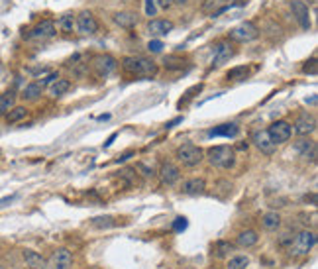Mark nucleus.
<instances>
[{
    "mask_svg": "<svg viewBox=\"0 0 318 269\" xmlns=\"http://www.w3.org/2000/svg\"><path fill=\"white\" fill-rule=\"evenodd\" d=\"M69 89H71V83H69L67 79H57V81H53V83L49 85V94H51L53 98H57V96H63Z\"/></svg>",
    "mask_w": 318,
    "mask_h": 269,
    "instance_id": "nucleus-24",
    "label": "nucleus"
},
{
    "mask_svg": "<svg viewBox=\"0 0 318 269\" xmlns=\"http://www.w3.org/2000/svg\"><path fill=\"white\" fill-rule=\"evenodd\" d=\"M247 75H249V67L247 65H238V67H234V69H230L226 73V77L230 81H244Z\"/></svg>",
    "mask_w": 318,
    "mask_h": 269,
    "instance_id": "nucleus-29",
    "label": "nucleus"
},
{
    "mask_svg": "<svg viewBox=\"0 0 318 269\" xmlns=\"http://www.w3.org/2000/svg\"><path fill=\"white\" fill-rule=\"evenodd\" d=\"M204 189H206V183H204V179H198V177H193V179H187L185 183H183V187H181V191L185 193V195H202L204 193Z\"/></svg>",
    "mask_w": 318,
    "mask_h": 269,
    "instance_id": "nucleus-20",
    "label": "nucleus"
},
{
    "mask_svg": "<svg viewBox=\"0 0 318 269\" xmlns=\"http://www.w3.org/2000/svg\"><path fill=\"white\" fill-rule=\"evenodd\" d=\"M251 142H253V143H255V147H257L261 153H265V155H273V153H275V149H277V145H275V143H273V140L269 138L267 130H257V132H253Z\"/></svg>",
    "mask_w": 318,
    "mask_h": 269,
    "instance_id": "nucleus-10",
    "label": "nucleus"
},
{
    "mask_svg": "<svg viewBox=\"0 0 318 269\" xmlns=\"http://www.w3.org/2000/svg\"><path fill=\"white\" fill-rule=\"evenodd\" d=\"M41 90H43V87H41L39 83H30V85L22 90V98H26V100H35V98L41 94Z\"/></svg>",
    "mask_w": 318,
    "mask_h": 269,
    "instance_id": "nucleus-30",
    "label": "nucleus"
},
{
    "mask_svg": "<svg viewBox=\"0 0 318 269\" xmlns=\"http://www.w3.org/2000/svg\"><path fill=\"white\" fill-rule=\"evenodd\" d=\"M57 79H59V75H57V73H49L45 79H41V81H39V85H41V87H45V85H51L53 81H57Z\"/></svg>",
    "mask_w": 318,
    "mask_h": 269,
    "instance_id": "nucleus-38",
    "label": "nucleus"
},
{
    "mask_svg": "<svg viewBox=\"0 0 318 269\" xmlns=\"http://www.w3.org/2000/svg\"><path fill=\"white\" fill-rule=\"evenodd\" d=\"M55 24H53L51 20H41L35 28L30 30V34L26 36L28 39H35V41H43V39H51L53 36H55Z\"/></svg>",
    "mask_w": 318,
    "mask_h": 269,
    "instance_id": "nucleus-9",
    "label": "nucleus"
},
{
    "mask_svg": "<svg viewBox=\"0 0 318 269\" xmlns=\"http://www.w3.org/2000/svg\"><path fill=\"white\" fill-rule=\"evenodd\" d=\"M59 28H61V32L71 34V32L75 30V16H73V14H65V16H61V20H59Z\"/></svg>",
    "mask_w": 318,
    "mask_h": 269,
    "instance_id": "nucleus-32",
    "label": "nucleus"
},
{
    "mask_svg": "<svg viewBox=\"0 0 318 269\" xmlns=\"http://www.w3.org/2000/svg\"><path fill=\"white\" fill-rule=\"evenodd\" d=\"M302 71H304V73H310V75H316V71H318V65H316V59L312 57L310 61H306V65L302 67Z\"/></svg>",
    "mask_w": 318,
    "mask_h": 269,
    "instance_id": "nucleus-35",
    "label": "nucleus"
},
{
    "mask_svg": "<svg viewBox=\"0 0 318 269\" xmlns=\"http://www.w3.org/2000/svg\"><path fill=\"white\" fill-rule=\"evenodd\" d=\"M314 246H316V234L310 232V230H302V232H299V234L295 236L291 250H293V253H297V255H306Z\"/></svg>",
    "mask_w": 318,
    "mask_h": 269,
    "instance_id": "nucleus-6",
    "label": "nucleus"
},
{
    "mask_svg": "<svg viewBox=\"0 0 318 269\" xmlns=\"http://www.w3.org/2000/svg\"><path fill=\"white\" fill-rule=\"evenodd\" d=\"M28 116V108L26 106H12V108L6 112V122L8 124H16L20 120H24Z\"/></svg>",
    "mask_w": 318,
    "mask_h": 269,
    "instance_id": "nucleus-25",
    "label": "nucleus"
},
{
    "mask_svg": "<svg viewBox=\"0 0 318 269\" xmlns=\"http://www.w3.org/2000/svg\"><path fill=\"white\" fill-rule=\"evenodd\" d=\"M24 261L30 269H49L47 259L41 257L37 251H32V250H24Z\"/></svg>",
    "mask_w": 318,
    "mask_h": 269,
    "instance_id": "nucleus-18",
    "label": "nucleus"
},
{
    "mask_svg": "<svg viewBox=\"0 0 318 269\" xmlns=\"http://www.w3.org/2000/svg\"><path fill=\"white\" fill-rule=\"evenodd\" d=\"M155 4H157L159 8H169V6L173 4V0H155Z\"/></svg>",
    "mask_w": 318,
    "mask_h": 269,
    "instance_id": "nucleus-39",
    "label": "nucleus"
},
{
    "mask_svg": "<svg viewBox=\"0 0 318 269\" xmlns=\"http://www.w3.org/2000/svg\"><path fill=\"white\" fill-rule=\"evenodd\" d=\"M267 134H269V138L273 140V143L279 145V143H285V142L291 140V136H293V126H291L289 122H285V120H277V122H273V124L269 126Z\"/></svg>",
    "mask_w": 318,
    "mask_h": 269,
    "instance_id": "nucleus-7",
    "label": "nucleus"
},
{
    "mask_svg": "<svg viewBox=\"0 0 318 269\" xmlns=\"http://www.w3.org/2000/svg\"><path fill=\"white\" fill-rule=\"evenodd\" d=\"M249 265V257L247 255H234L228 261V269H246Z\"/></svg>",
    "mask_w": 318,
    "mask_h": 269,
    "instance_id": "nucleus-31",
    "label": "nucleus"
},
{
    "mask_svg": "<svg viewBox=\"0 0 318 269\" xmlns=\"http://www.w3.org/2000/svg\"><path fill=\"white\" fill-rule=\"evenodd\" d=\"M224 0H204L202 2V12L204 14H212V16H218L220 12H224Z\"/></svg>",
    "mask_w": 318,
    "mask_h": 269,
    "instance_id": "nucleus-23",
    "label": "nucleus"
},
{
    "mask_svg": "<svg viewBox=\"0 0 318 269\" xmlns=\"http://www.w3.org/2000/svg\"><path fill=\"white\" fill-rule=\"evenodd\" d=\"M75 30L83 36H92L98 32V22L90 12H81L75 18Z\"/></svg>",
    "mask_w": 318,
    "mask_h": 269,
    "instance_id": "nucleus-8",
    "label": "nucleus"
},
{
    "mask_svg": "<svg viewBox=\"0 0 318 269\" xmlns=\"http://www.w3.org/2000/svg\"><path fill=\"white\" fill-rule=\"evenodd\" d=\"M259 36V30L253 22H242L238 24L236 28L230 30V39L238 41V43H247V41H253L255 37Z\"/></svg>",
    "mask_w": 318,
    "mask_h": 269,
    "instance_id": "nucleus-4",
    "label": "nucleus"
},
{
    "mask_svg": "<svg viewBox=\"0 0 318 269\" xmlns=\"http://www.w3.org/2000/svg\"><path fill=\"white\" fill-rule=\"evenodd\" d=\"M73 265V253L67 248H59L55 250L51 257V269H71Z\"/></svg>",
    "mask_w": 318,
    "mask_h": 269,
    "instance_id": "nucleus-13",
    "label": "nucleus"
},
{
    "mask_svg": "<svg viewBox=\"0 0 318 269\" xmlns=\"http://www.w3.org/2000/svg\"><path fill=\"white\" fill-rule=\"evenodd\" d=\"M114 22L118 26H122V28H134L136 26V16L130 14V12H118L114 16Z\"/></svg>",
    "mask_w": 318,
    "mask_h": 269,
    "instance_id": "nucleus-28",
    "label": "nucleus"
},
{
    "mask_svg": "<svg viewBox=\"0 0 318 269\" xmlns=\"http://www.w3.org/2000/svg\"><path fill=\"white\" fill-rule=\"evenodd\" d=\"M14 102H16V94H14V90H8V92H2L0 94V116H4L12 106H14Z\"/></svg>",
    "mask_w": 318,
    "mask_h": 269,
    "instance_id": "nucleus-26",
    "label": "nucleus"
},
{
    "mask_svg": "<svg viewBox=\"0 0 318 269\" xmlns=\"http://www.w3.org/2000/svg\"><path fill=\"white\" fill-rule=\"evenodd\" d=\"M240 134V128L236 126V124H220V126H216V128H212V130H208V136L210 138H236Z\"/></svg>",
    "mask_w": 318,
    "mask_h": 269,
    "instance_id": "nucleus-19",
    "label": "nucleus"
},
{
    "mask_svg": "<svg viewBox=\"0 0 318 269\" xmlns=\"http://www.w3.org/2000/svg\"><path fill=\"white\" fill-rule=\"evenodd\" d=\"M155 12H157L155 0H145V14L147 16H155Z\"/></svg>",
    "mask_w": 318,
    "mask_h": 269,
    "instance_id": "nucleus-37",
    "label": "nucleus"
},
{
    "mask_svg": "<svg viewBox=\"0 0 318 269\" xmlns=\"http://www.w3.org/2000/svg\"><path fill=\"white\" fill-rule=\"evenodd\" d=\"M295 151H297L300 157H304V159L316 161V153H318V147H316V142L302 138V140H299V142L295 143Z\"/></svg>",
    "mask_w": 318,
    "mask_h": 269,
    "instance_id": "nucleus-16",
    "label": "nucleus"
},
{
    "mask_svg": "<svg viewBox=\"0 0 318 269\" xmlns=\"http://www.w3.org/2000/svg\"><path fill=\"white\" fill-rule=\"evenodd\" d=\"M122 69L138 79H151L157 75V65L151 59L140 57V55H128L122 59Z\"/></svg>",
    "mask_w": 318,
    "mask_h": 269,
    "instance_id": "nucleus-1",
    "label": "nucleus"
},
{
    "mask_svg": "<svg viewBox=\"0 0 318 269\" xmlns=\"http://www.w3.org/2000/svg\"><path fill=\"white\" fill-rule=\"evenodd\" d=\"M316 100H318V96H316V94H312L310 98H308V96L304 98V102H306V104H310V106H316Z\"/></svg>",
    "mask_w": 318,
    "mask_h": 269,
    "instance_id": "nucleus-40",
    "label": "nucleus"
},
{
    "mask_svg": "<svg viewBox=\"0 0 318 269\" xmlns=\"http://www.w3.org/2000/svg\"><path fill=\"white\" fill-rule=\"evenodd\" d=\"M261 226H263L265 230L273 232V230H277V228L281 226V216H279L277 212H265L263 216H261Z\"/></svg>",
    "mask_w": 318,
    "mask_h": 269,
    "instance_id": "nucleus-22",
    "label": "nucleus"
},
{
    "mask_svg": "<svg viewBox=\"0 0 318 269\" xmlns=\"http://www.w3.org/2000/svg\"><path fill=\"white\" fill-rule=\"evenodd\" d=\"M314 130H316V118H314V114L302 112V114L295 120V132H297L299 136H310Z\"/></svg>",
    "mask_w": 318,
    "mask_h": 269,
    "instance_id": "nucleus-12",
    "label": "nucleus"
},
{
    "mask_svg": "<svg viewBox=\"0 0 318 269\" xmlns=\"http://www.w3.org/2000/svg\"><path fill=\"white\" fill-rule=\"evenodd\" d=\"M202 157H204V151L194 143H183L181 147H177V159H179V163H183V167L198 165Z\"/></svg>",
    "mask_w": 318,
    "mask_h": 269,
    "instance_id": "nucleus-3",
    "label": "nucleus"
},
{
    "mask_svg": "<svg viewBox=\"0 0 318 269\" xmlns=\"http://www.w3.org/2000/svg\"><path fill=\"white\" fill-rule=\"evenodd\" d=\"M90 65H92L94 73H96L100 79H104V77L112 75V73L116 71V67H118L116 59H114L112 55H106V53H100V55H94Z\"/></svg>",
    "mask_w": 318,
    "mask_h": 269,
    "instance_id": "nucleus-5",
    "label": "nucleus"
},
{
    "mask_svg": "<svg viewBox=\"0 0 318 269\" xmlns=\"http://www.w3.org/2000/svg\"><path fill=\"white\" fill-rule=\"evenodd\" d=\"M159 177H161V183H163V185L173 187V185L179 181L181 171H179L177 165H173V163H169V161H165V163L159 167Z\"/></svg>",
    "mask_w": 318,
    "mask_h": 269,
    "instance_id": "nucleus-14",
    "label": "nucleus"
},
{
    "mask_svg": "<svg viewBox=\"0 0 318 269\" xmlns=\"http://www.w3.org/2000/svg\"><path fill=\"white\" fill-rule=\"evenodd\" d=\"M147 49H149V51H153V53H161V49H163V43L159 41V39H151V41L147 43Z\"/></svg>",
    "mask_w": 318,
    "mask_h": 269,
    "instance_id": "nucleus-36",
    "label": "nucleus"
},
{
    "mask_svg": "<svg viewBox=\"0 0 318 269\" xmlns=\"http://www.w3.org/2000/svg\"><path fill=\"white\" fill-rule=\"evenodd\" d=\"M208 161L212 167H218V169H230L236 163V151L230 145H214L208 149Z\"/></svg>",
    "mask_w": 318,
    "mask_h": 269,
    "instance_id": "nucleus-2",
    "label": "nucleus"
},
{
    "mask_svg": "<svg viewBox=\"0 0 318 269\" xmlns=\"http://www.w3.org/2000/svg\"><path fill=\"white\" fill-rule=\"evenodd\" d=\"M232 57H234V49H232V45H230V43H226V41H220V43L214 47V55H212V63H214V65L218 67V65L228 63Z\"/></svg>",
    "mask_w": 318,
    "mask_h": 269,
    "instance_id": "nucleus-15",
    "label": "nucleus"
},
{
    "mask_svg": "<svg viewBox=\"0 0 318 269\" xmlns=\"http://www.w3.org/2000/svg\"><path fill=\"white\" fill-rule=\"evenodd\" d=\"M92 224H94V226H106V228H108V226H112L114 222H112L110 216H98V218L92 220Z\"/></svg>",
    "mask_w": 318,
    "mask_h": 269,
    "instance_id": "nucleus-33",
    "label": "nucleus"
},
{
    "mask_svg": "<svg viewBox=\"0 0 318 269\" xmlns=\"http://www.w3.org/2000/svg\"><path fill=\"white\" fill-rule=\"evenodd\" d=\"M291 10H293V16L299 20L300 28L302 30H308L310 28V10H308V4L302 2V0H293V2H291Z\"/></svg>",
    "mask_w": 318,
    "mask_h": 269,
    "instance_id": "nucleus-11",
    "label": "nucleus"
},
{
    "mask_svg": "<svg viewBox=\"0 0 318 269\" xmlns=\"http://www.w3.org/2000/svg\"><path fill=\"white\" fill-rule=\"evenodd\" d=\"M187 224H189L187 218H185V216H179V218H175V222H173V230H175V232H183V230L187 228Z\"/></svg>",
    "mask_w": 318,
    "mask_h": 269,
    "instance_id": "nucleus-34",
    "label": "nucleus"
},
{
    "mask_svg": "<svg viewBox=\"0 0 318 269\" xmlns=\"http://www.w3.org/2000/svg\"><path fill=\"white\" fill-rule=\"evenodd\" d=\"M173 2H175V4H185L187 0H173Z\"/></svg>",
    "mask_w": 318,
    "mask_h": 269,
    "instance_id": "nucleus-41",
    "label": "nucleus"
},
{
    "mask_svg": "<svg viewBox=\"0 0 318 269\" xmlns=\"http://www.w3.org/2000/svg\"><path fill=\"white\" fill-rule=\"evenodd\" d=\"M234 248H236V246H234L232 242L220 240V242H216V246H214V255L220 257V259H224V257L230 255V251H234Z\"/></svg>",
    "mask_w": 318,
    "mask_h": 269,
    "instance_id": "nucleus-27",
    "label": "nucleus"
},
{
    "mask_svg": "<svg viewBox=\"0 0 318 269\" xmlns=\"http://www.w3.org/2000/svg\"><path fill=\"white\" fill-rule=\"evenodd\" d=\"M171 30H173V22H169V20H151V22L147 24V32H149L153 37H163V36H167Z\"/></svg>",
    "mask_w": 318,
    "mask_h": 269,
    "instance_id": "nucleus-17",
    "label": "nucleus"
},
{
    "mask_svg": "<svg viewBox=\"0 0 318 269\" xmlns=\"http://www.w3.org/2000/svg\"><path fill=\"white\" fill-rule=\"evenodd\" d=\"M257 240H259V236H257L255 230H244V232L238 234L236 246H240V248H251V246L257 244Z\"/></svg>",
    "mask_w": 318,
    "mask_h": 269,
    "instance_id": "nucleus-21",
    "label": "nucleus"
}]
</instances>
